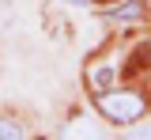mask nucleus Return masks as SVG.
I'll return each mask as SVG.
<instances>
[{
    "label": "nucleus",
    "instance_id": "obj_1",
    "mask_svg": "<svg viewBox=\"0 0 151 140\" xmlns=\"http://www.w3.org/2000/svg\"><path fill=\"white\" fill-rule=\"evenodd\" d=\"M98 114L113 125H132L147 114V95L136 91V87H106L98 91Z\"/></svg>",
    "mask_w": 151,
    "mask_h": 140
},
{
    "label": "nucleus",
    "instance_id": "obj_2",
    "mask_svg": "<svg viewBox=\"0 0 151 140\" xmlns=\"http://www.w3.org/2000/svg\"><path fill=\"white\" fill-rule=\"evenodd\" d=\"M106 19L110 23H140L144 19V4H140V0H125V4H117L113 12H106Z\"/></svg>",
    "mask_w": 151,
    "mask_h": 140
},
{
    "label": "nucleus",
    "instance_id": "obj_3",
    "mask_svg": "<svg viewBox=\"0 0 151 140\" xmlns=\"http://www.w3.org/2000/svg\"><path fill=\"white\" fill-rule=\"evenodd\" d=\"M87 80H91L94 91H106V87H113V64H94Z\"/></svg>",
    "mask_w": 151,
    "mask_h": 140
},
{
    "label": "nucleus",
    "instance_id": "obj_4",
    "mask_svg": "<svg viewBox=\"0 0 151 140\" xmlns=\"http://www.w3.org/2000/svg\"><path fill=\"white\" fill-rule=\"evenodd\" d=\"M23 136H27L23 121H15V118H0V140H23Z\"/></svg>",
    "mask_w": 151,
    "mask_h": 140
},
{
    "label": "nucleus",
    "instance_id": "obj_5",
    "mask_svg": "<svg viewBox=\"0 0 151 140\" xmlns=\"http://www.w3.org/2000/svg\"><path fill=\"white\" fill-rule=\"evenodd\" d=\"M68 4H76V8H91L94 0H68Z\"/></svg>",
    "mask_w": 151,
    "mask_h": 140
},
{
    "label": "nucleus",
    "instance_id": "obj_6",
    "mask_svg": "<svg viewBox=\"0 0 151 140\" xmlns=\"http://www.w3.org/2000/svg\"><path fill=\"white\" fill-rule=\"evenodd\" d=\"M144 53H147V61H151V38H147V45H144Z\"/></svg>",
    "mask_w": 151,
    "mask_h": 140
}]
</instances>
